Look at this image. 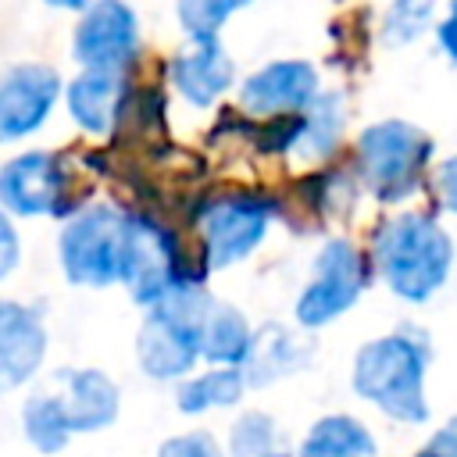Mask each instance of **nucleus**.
Returning <instances> with one entry per match:
<instances>
[{
    "label": "nucleus",
    "mask_w": 457,
    "mask_h": 457,
    "mask_svg": "<svg viewBox=\"0 0 457 457\" xmlns=\"http://www.w3.org/2000/svg\"><path fill=\"white\" fill-rule=\"evenodd\" d=\"M371 271L403 303H428L457 268L450 228L428 211H396L371 232Z\"/></svg>",
    "instance_id": "obj_1"
},
{
    "label": "nucleus",
    "mask_w": 457,
    "mask_h": 457,
    "mask_svg": "<svg viewBox=\"0 0 457 457\" xmlns=\"http://www.w3.org/2000/svg\"><path fill=\"white\" fill-rule=\"evenodd\" d=\"M428 364L432 343L425 328L400 325L357 346L350 364V389L400 425H425L432 414L425 393Z\"/></svg>",
    "instance_id": "obj_2"
},
{
    "label": "nucleus",
    "mask_w": 457,
    "mask_h": 457,
    "mask_svg": "<svg viewBox=\"0 0 457 457\" xmlns=\"http://www.w3.org/2000/svg\"><path fill=\"white\" fill-rule=\"evenodd\" d=\"M121 411V393L114 378L100 368H61L21 403V432L32 450L54 457L71 436L100 432L114 425Z\"/></svg>",
    "instance_id": "obj_3"
},
{
    "label": "nucleus",
    "mask_w": 457,
    "mask_h": 457,
    "mask_svg": "<svg viewBox=\"0 0 457 457\" xmlns=\"http://www.w3.org/2000/svg\"><path fill=\"white\" fill-rule=\"evenodd\" d=\"M432 154V136L403 118H378L364 125L353 143L357 175L364 189L386 207H396L421 189V182L428 179Z\"/></svg>",
    "instance_id": "obj_4"
},
{
    "label": "nucleus",
    "mask_w": 457,
    "mask_h": 457,
    "mask_svg": "<svg viewBox=\"0 0 457 457\" xmlns=\"http://www.w3.org/2000/svg\"><path fill=\"white\" fill-rule=\"evenodd\" d=\"M207 300L211 293L204 289V282H186L146 307L136 336V361L146 378L179 382L196 368Z\"/></svg>",
    "instance_id": "obj_5"
},
{
    "label": "nucleus",
    "mask_w": 457,
    "mask_h": 457,
    "mask_svg": "<svg viewBox=\"0 0 457 457\" xmlns=\"http://www.w3.org/2000/svg\"><path fill=\"white\" fill-rule=\"evenodd\" d=\"M186 282H204V275L189 271V261L182 257L175 232L150 214L125 211L118 286H125V293L139 307H150Z\"/></svg>",
    "instance_id": "obj_6"
},
{
    "label": "nucleus",
    "mask_w": 457,
    "mask_h": 457,
    "mask_svg": "<svg viewBox=\"0 0 457 457\" xmlns=\"http://www.w3.org/2000/svg\"><path fill=\"white\" fill-rule=\"evenodd\" d=\"M368 282H371L368 253L346 236L325 239L311 261V275H307L303 289L296 293V303H293L296 325L307 332H318V328L339 321L346 311H353L361 303Z\"/></svg>",
    "instance_id": "obj_7"
},
{
    "label": "nucleus",
    "mask_w": 457,
    "mask_h": 457,
    "mask_svg": "<svg viewBox=\"0 0 457 457\" xmlns=\"http://www.w3.org/2000/svg\"><path fill=\"white\" fill-rule=\"evenodd\" d=\"M121 225L125 211L114 204H86L68 214L57 236L61 275L79 289L118 286L121 271Z\"/></svg>",
    "instance_id": "obj_8"
},
{
    "label": "nucleus",
    "mask_w": 457,
    "mask_h": 457,
    "mask_svg": "<svg viewBox=\"0 0 457 457\" xmlns=\"http://www.w3.org/2000/svg\"><path fill=\"white\" fill-rule=\"evenodd\" d=\"M275 204L253 189H221L204 200L196 232L204 250V271H225L246 261L268 236Z\"/></svg>",
    "instance_id": "obj_9"
},
{
    "label": "nucleus",
    "mask_w": 457,
    "mask_h": 457,
    "mask_svg": "<svg viewBox=\"0 0 457 457\" xmlns=\"http://www.w3.org/2000/svg\"><path fill=\"white\" fill-rule=\"evenodd\" d=\"M71 175L57 150H21L0 164V207L11 218L68 214Z\"/></svg>",
    "instance_id": "obj_10"
},
{
    "label": "nucleus",
    "mask_w": 457,
    "mask_h": 457,
    "mask_svg": "<svg viewBox=\"0 0 457 457\" xmlns=\"http://www.w3.org/2000/svg\"><path fill=\"white\" fill-rule=\"evenodd\" d=\"M61 89L64 82L54 64L46 61L11 64L0 75V146L36 136L50 121Z\"/></svg>",
    "instance_id": "obj_11"
},
{
    "label": "nucleus",
    "mask_w": 457,
    "mask_h": 457,
    "mask_svg": "<svg viewBox=\"0 0 457 457\" xmlns=\"http://www.w3.org/2000/svg\"><path fill=\"white\" fill-rule=\"evenodd\" d=\"M139 50V14L129 0H93L79 11L71 61L79 68H129Z\"/></svg>",
    "instance_id": "obj_12"
},
{
    "label": "nucleus",
    "mask_w": 457,
    "mask_h": 457,
    "mask_svg": "<svg viewBox=\"0 0 457 457\" xmlns=\"http://www.w3.org/2000/svg\"><path fill=\"white\" fill-rule=\"evenodd\" d=\"M321 93V75L307 57H278L253 68L239 86L236 100L253 118H289L311 107Z\"/></svg>",
    "instance_id": "obj_13"
},
{
    "label": "nucleus",
    "mask_w": 457,
    "mask_h": 457,
    "mask_svg": "<svg viewBox=\"0 0 457 457\" xmlns=\"http://www.w3.org/2000/svg\"><path fill=\"white\" fill-rule=\"evenodd\" d=\"M50 332L43 314L21 300H0V396L29 386L46 361Z\"/></svg>",
    "instance_id": "obj_14"
},
{
    "label": "nucleus",
    "mask_w": 457,
    "mask_h": 457,
    "mask_svg": "<svg viewBox=\"0 0 457 457\" xmlns=\"http://www.w3.org/2000/svg\"><path fill=\"white\" fill-rule=\"evenodd\" d=\"M129 86V68H79V75L64 82L61 100L86 136H107L125 114Z\"/></svg>",
    "instance_id": "obj_15"
},
{
    "label": "nucleus",
    "mask_w": 457,
    "mask_h": 457,
    "mask_svg": "<svg viewBox=\"0 0 457 457\" xmlns=\"http://www.w3.org/2000/svg\"><path fill=\"white\" fill-rule=\"evenodd\" d=\"M175 93L189 107H214L236 86V61L221 39H189L168 64Z\"/></svg>",
    "instance_id": "obj_16"
},
{
    "label": "nucleus",
    "mask_w": 457,
    "mask_h": 457,
    "mask_svg": "<svg viewBox=\"0 0 457 457\" xmlns=\"http://www.w3.org/2000/svg\"><path fill=\"white\" fill-rule=\"evenodd\" d=\"M253 332L257 328L250 325V318L239 307L211 296L207 311H204V325H200V361L243 368L250 357V346H253Z\"/></svg>",
    "instance_id": "obj_17"
},
{
    "label": "nucleus",
    "mask_w": 457,
    "mask_h": 457,
    "mask_svg": "<svg viewBox=\"0 0 457 457\" xmlns=\"http://www.w3.org/2000/svg\"><path fill=\"white\" fill-rule=\"evenodd\" d=\"M346 129V100L343 93H318L307 111L296 114V129L289 139V154L296 161H325L336 154Z\"/></svg>",
    "instance_id": "obj_18"
},
{
    "label": "nucleus",
    "mask_w": 457,
    "mask_h": 457,
    "mask_svg": "<svg viewBox=\"0 0 457 457\" xmlns=\"http://www.w3.org/2000/svg\"><path fill=\"white\" fill-rule=\"evenodd\" d=\"M307 361H311L307 339H300L296 332H289L282 325H268V328L253 332V346L243 364V378H246V386H268V382H278V378L307 368Z\"/></svg>",
    "instance_id": "obj_19"
},
{
    "label": "nucleus",
    "mask_w": 457,
    "mask_h": 457,
    "mask_svg": "<svg viewBox=\"0 0 457 457\" xmlns=\"http://www.w3.org/2000/svg\"><path fill=\"white\" fill-rule=\"evenodd\" d=\"M246 378L243 368H225V364H211L207 371H189L186 378L175 382V407L179 414L200 418L207 411H221V407H236L246 393Z\"/></svg>",
    "instance_id": "obj_20"
},
{
    "label": "nucleus",
    "mask_w": 457,
    "mask_h": 457,
    "mask_svg": "<svg viewBox=\"0 0 457 457\" xmlns=\"http://www.w3.org/2000/svg\"><path fill=\"white\" fill-rule=\"evenodd\" d=\"M293 457H378V443L361 418L325 414L307 428Z\"/></svg>",
    "instance_id": "obj_21"
},
{
    "label": "nucleus",
    "mask_w": 457,
    "mask_h": 457,
    "mask_svg": "<svg viewBox=\"0 0 457 457\" xmlns=\"http://www.w3.org/2000/svg\"><path fill=\"white\" fill-rule=\"evenodd\" d=\"M439 0H389L378 21V39L386 46H411L436 25Z\"/></svg>",
    "instance_id": "obj_22"
},
{
    "label": "nucleus",
    "mask_w": 457,
    "mask_h": 457,
    "mask_svg": "<svg viewBox=\"0 0 457 457\" xmlns=\"http://www.w3.org/2000/svg\"><path fill=\"white\" fill-rule=\"evenodd\" d=\"M253 0H175V21L186 39H218L225 21Z\"/></svg>",
    "instance_id": "obj_23"
},
{
    "label": "nucleus",
    "mask_w": 457,
    "mask_h": 457,
    "mask_svg": "<svg viewBox=\"0 0 457 457\" xmlns=\"http://www.w3.org/2000/svg\"><path fill=\"white\" fill-rule=\"evenodd\" d=\"M225 457H264L278 450V425L264 411H243L228 428Z\"/></svg>",
    "instance_id": "obj_24"
},
{
    "label": "nucleus",
    "mask_w": 457,
    "mask_h": 457,
    "mask_svg": "<svg viewBox=\"0 0 457 457\" xmlns=\"http://www.w3.org/2000/svg\"><path fill=\"white\" fill-rule=\"evenodd\" d=\"M157 457H225V450L218 446V439L204 428H193V432H182V436H171L161 443Z\"/></svg>",
    "instance_id": "obj_25"
},
{
    "label": "nucleus",
    "mask_w": 457,
    "mask_h": 457,
    "mask_svg": "<svg viewBox=\"0 0 457 457\" xmlns=\"http://www.w3.org/2000/svg\"><path fill=\"white\" fill-rule=\"evenodd\" d=\"M428 175H432L436 204H439L446 214H453V218H457V154L443 157Z\"/></svg>",
    "instance_id": "obj_26"
},
{
    "label": "nucleus",
    "mask_w": 457,
    "mask_h": 457,
    "mask_svg": "<svg viewBox=\"0 0 457 457\" xmlns=\"http://www.w3.org/2000/svg\"><path fill=\"white\" fill-rule=\"evenodd\" d=\"M21 264V236L14 228V218L0 207V282L11 278Z\"/></svg>",
    "instance_id": "obj_27"
},
{
    "label": "nucleus",
    "mask_w": 457,
    "mask_h": 457,
    "mask_svg": "<svg viewBox=\"0 0 457 457\" xmlns=\"http://www.w3.org/2000/svg\"><path fill=\"white\" fill-rule=\"evenodd\" d=\"M414 457H457V414L446 418V421L425 439V446H421Z\"/></svg>",
    "instance_id": "obj_28"
},
{
    "label": "nucleus",
    "mask_w": 457,
    "mask_h": 457,
    "mask_svg": "<svg viewBox=\"0 0 457 457\" xmlns=\"http://www.w3.org/2000/svg\"><path fill=\"white\" fill-rule=\"evenodd\" d=\"M432 32H436V43H439L443 57L450 64H457V0H446V14L432 25Z\"/></svg>",
    "instance_id": "obj_29"
},
{
    "label": "nucleus",
    "mask_w": 457,
    "mask_h": 457,
    "mask_svg": "<svg viewBox=\"0 0 457 457\" xmlns=\"http://www.w3.org/2000/svg\"><path fill=\"white\" fill-rule=\"evenodd\" d=\"M43 4H46V7H54V11H75V14H79V11H82V7H89L93 0H43Z\"/></svg>",
    "instance_id": "obj_30"
},
{
    "label": "nucleus",
    "mask_w": 457,
    "mask_h": 457,
    "mask_svg": "<svg viewBox=\"0 0 457 457\" xmlns=\"http://www.w3.org/2000/svg\"><path fill=\"white\" fill-rule=\"evenodd\" d=\"M264 457H293V453H286V450H271V453H264Z\"/></svg>",
    "instance_id": "obj_31"
},
{
    "label": "nucleus",
    "mask_w": 457,
    "mask_h": 457,
    "mask_svg": "<svg viewBox=\"0 0 457 457\" xmlns=\"http://www.w3.org/2000/svg\"><path fill=\"white\" fill-rule=\"evenodd\" d=\"M453 275H457V268H453Z\"/></svg>",
    "instance_id": "obj_32"
}]
</instances>
